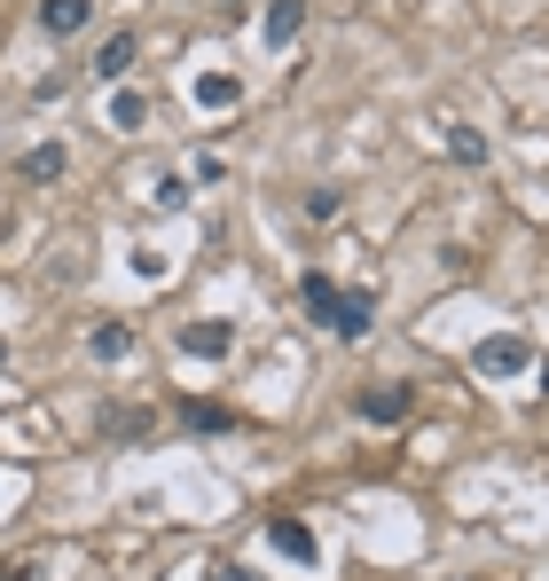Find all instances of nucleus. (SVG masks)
I'll use <instances>...</instances> for the list:
<instances>
[{
    "label": "nucleus",
    "instance_id": "15",
    "mask_svg": "<svg viewBox=\"0 0 549 581\" xmlns=\"http://www.w3.org/2000/svg\"><path fill=\"white\" fill-rule=\"evenodd\" d=\"M447 157H464V165H487V134H472V126H447Z\"/></svg>",
    "mask_w": 549,
    "mask_h": 581
},
{
    "label": "nucleus",
    "instance_id": "19",
    "mask_svg": "<svg viewBox=\"0 0 549 581\" xmlns=\"http://www.w3.org/2000/svg\"><path fill=\"white\" fill-rule=\"evenodd\" d=\"M205 581H251V573H244V566H228V558H220V566H205Z\"/></svg>",
    "mask_w": 549,
    "mask_h": 581
},
{
    "label": "nucleus",
    "instance_id": "6",
    "mask_svg": "<svg viewBox=\"0 0 549 581\" xmlns=\"http://www.w3.org/2000/svg\"><path fill=\"white\" fill-rule=\"evenodd\" d=\"M40 24H48L55 40H71V32L95 24V0H40Z\"/></svg>",
    "mask_w": 549,
    "mask_h": 581
},
{
    "label": "nucleus",
    "instance_id": "2",
    "mask_svg": "<svg viewBox=\"0 0 549 581\" xmlns=\"http://www.w3.org/2000/svg\"><path fill=\"white\" fill-rule=\"evenodd\" d=\"M370 322H377V291H338V307H330L338 339H370Z\"/></svg>",
    "mask_w": 549,
    "mask_h": 581
},
{
    "label": "nucleus",
    "instance_id": "4",
    "mask_svg": "<svg viewBox=\"0 0 549 581\" xmlns=\"http://www.w3.org/2000/svg\"><path fill=\"white\" fill-rule=\"evenodd\" d=\"M236 346V322H180V354H197V362H220Z\"/></svg>",
    "mask_w": 549,
    "mask_h": 581
},
{
    "label": "nucleus",
    "instance_id": "18",
    "mask_svg": "<svg viewBox=\"0 0 549 581\" xmlns=\"http://www.w3.org/2000/svg\"><path fill=\"white\" fill-rule=\"evenodd\" d=\"M149 205H165V212H180V205H189V189H180V181H173V174H165V181H157V189H149Z\"/></svg>",
    "mask_w": 549,
    "mask_h": 581
},
{
    "label": "nucleus",
    "instance_id": "10",
    "mask_svg": "<svg viewBox=\"0 0 549 581\" xmlns=\"http://www.w3.org/2000/svg\"><path fill=\"white\" fill-rule=\"evenodd\" d=\"M126 71H134V32H111L95 55V79H126Z\"/></svg>",
    "mask_w": 549,
    "mask_h": 581
},
{
    "label": "nucleus",
    "instance_id": "14",
    "mask_svg": "<svg viewBox=\"0 0 549 581\" xmlns=\"http://www.w3.org/2000/svg\"><path fill=\"white\" fill-rule=\"evenodd\" d=\"M149 408H111V417H103V433H126V440H149Z\"/></svg>",
    "mask_w": 549,
    "mask_h": 581
},
{
    "label": "nucleus",
    "instance_id": "20",
    "mask_svg": "<svg viewBox=\"0 0 549 581\" xmlns=\"http://www.w3.org/2000/svg\"><path fill=\"white\" fill-rule=\"evenodd\" d=\"M0 362H9V346H0Z\"/></svg>",
    "mask_w": 549,
    "mask_h": 581
},
{
    "label": "nucleus",
    "instance_id": "5",
    "mask_svg": "<svg viewBox=\"0 0 549 581\" xmlns=\"http://www.w3.org/2000/svg\"><path fill=\"white\" fill-rule=\"evenodd\" d=\"M408 401H416L408 385H370V393H361L353 408H361L370 425H401V417H408Z\"/></svg>",
    "mask_w": 549,
    "mask_h": 581
},
{
    "label": "nucleus",
    "instance_id": "3",
    "mask_svg": "<svg viewBox=\"0 0 549 581\" xmlns=\"http://www.w3.org/2000/svg\"><path fill=\"white\" fill-rule=\"evenodd\" d=\"M267 542L283 550L291 566H314V527H307V519H291V511H274V519H267Z\"/></svg>",
    "mask_w": 549,
    "mask_h": 581
},
{
    "label": "nucleus",
    "instance_id": "7",
    "mask_svg": "<svg viewBox=\"0 0 549 581\" xmlns=\"http://www.w3.org/2000/svg\"><path fill=\"white\" fill-rule=\"evenodd\" d=\"M299 32H307V0H267V40L291 48Z\"/></svg>",
    "mask_w": 549,
    "mask_h": 581
},
{
    "label": "nucleus",
    "instance_id": "11",
    "mask_svg": "<svg viewBox=\"0 0 549 581\" xmlns=\"http://www.w3.org/2000/svg\"><path fill=\"white\" fill-rule=\"evenodd\" d=\"M299 307H307V314H322V322H330V307H338V283H330V276H322V268H307V276H299Z\"/></svg>",
    "mask_w": 549,
    "mask_h": 581
},
{
    "label": "nucleus",
    "instance_id": "17",
    "mask_svg": "<svg viewBox=\"0 0 549 581\" xmlns=\"http://www.w3.org/2000/svg\"><path fill=\"white\" fill-rule=\"evenodd\" d=\"M338 212H345V189H314L307 197V220H338Z\"/></svg>",
    "mask_w": 549,
    "mask_h": 581
},
{
    "label": "nucleus",
    "instance_id": "1",
    "mask_svg": "<svg viewBox=\"0 0 549 581\" xmlns=\"http://www.w3.org/2000/svg\"><path fill=\"white\" fill-rule=\"evenodd\" d=\"M472 370H479V377H518V370H534V346L510 339V330H495V339H479Z\"/></svg>",
    "mask_w": 549,
    "mask_h": 581
},
{
    "label": "nucleus",
    "instance_id": "8",
    "mask_svg": "<svg viewBox=\"0 0 549 581\" xmlns=\"http://www.w3.org/2000/svg\"><path fill=\"white\" fill-rule=\"evenodd\" d=\"M197 103H205V111H236V103H244V79H236V71H205V79H197Z\"/></svg>",
    "mask_w": 549,
    "mask_h": 581
},
{
    "label": "nucleus",
    "instance_id": "16",
    "mask_svg": "<svg viewBox=\"0 0 549 581\" xmlns=\"http://www.w3.org/2000/svg\"><path fill=\"white\" fill-rule=\"evenodd\" d=\"M149 118V103L134 95V87H118V103H111V126H142Z\"/></svg>",
    "mask_w": 549,
    "mask_h": 581
},
{
    "label": "nucleus",
    "instance_id": "13",
    "mask_svg": "<svg viewBox=\"0 0 549 581\" xmlns=\"http://www.w3.org/2000/svg\"><path fill=\"white\" fill-rule=\"evenodd\" d=\"M17 174H24V181H55V174H63V149H55V142L24 149V165H17Z\"/></svg>",
    "mask_w": 549,
    "mask_h": 581
},
{
    "label": "nucleus",
    "instance_id": "9",
    "mask_svg": "<svg viewBox=\"0 0 549 581\" xmlns=\"http://www.w3.org/2000/svg\"><path fill=\"white\" fill-rule=\"evenodd\" d=\"M86 354H95V362L134 354V330H126V322H95V330H86Z\"/></svg>",
    "mask_w": 549,
    "mask_h": 581
},
{
    "label": "nucleus",
    "instance_id": "12",
    "mask_svg": "<svg viewBox=\"0 0 549 581\" xmlns=\"http://www.w3.org/2000/svg\"><path fill=\"white\" fill-rule=\"evenodd\" d=\"M180 425H189V433H228L236 417H228L220 401H180Z\"/></svg>",
    "mask_w": 549,
    "mask_h": 581
}]
</instances>
